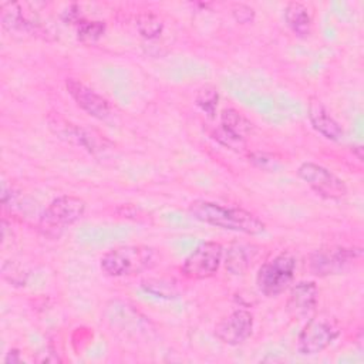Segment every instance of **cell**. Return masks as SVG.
<instances>
[{
	"instance_id": "obj_1",
	"label": "cell",
	"mask_w": 364,
	"mask_h": 364,
	"mask_svg": "<svg viewBox=\"0 0 364 364\" xmlns=\"http://www.w3.org/2000/svg\"><path fill=\"white\" fill-rule=\"evenodd\" d=\"M188 210L196 220L220 229L240 232L252 236L260 235L266 230L264 222H262L252 212L242 208L223 206L206 199H195L191 202Z\"/></svg>"
},
{
	"instance_id": "obj_2",
	"label": "cell",
	"mask_w": 364,
	"mask_h": 364,
	"mask_svg": "<svg viewBox=\"0 0 364 364\" xmlns=\"http://www.w3.org/2000/svg\"><path fill=\"white\" fill-rule=\"evenodd\" d=\"M161 255L152 246L127 245L118 246L102 255L100 269L109 277H128L154 269Z\"/></svg>"
},
{
	"instance_id": "obj_3",
	"label": "cell",
	"mask_w": 364,
	"mask_h": 364,
	"mask_svg": "<svg viewBox=\"0 0 364 364\" xmlns=\"http://www.w3.org/2000/svg\"><path fill=\"white\" fill-rule=\"evenodd\" d=\"M363 259L361 247L326 246L314 250L309 257V269L318 277L348 272Z\"/></svg>"
},
{
	"instance_id": "obj_4",
	"label": "cell",
	"mask_w": 364,
	"mask_h": 364,
	"mask_svg": "<svg viewBox=\"0 0 364 364\" xmlns=\"http://www.w3.org/2000/svg\"><path fill=\"white\" fill-rule=\"evenodd\" d=\"M296 257L289 252H282L264 262L256 274V284L266 297H276L283 293L294 277Z\"/></svg>"
},
{
	"instance_id": "obj_5",
	"label": "cell",
	"mask_w": 364,
	"mask_h": 364,
	"mask_svg": "<svg viewBox=\"0 0 364 364\" xmlns=\"http://www.w3.org/2000/svg\"><path fill=\"white\" fill-rule=\"evenodd\" d=\"M341 334L338 321L328 316L313 317L297 337L296 348L301 355H316L330 347Z\"/></svg>"
},
{
	"instance_id": "obj_6",
	"label": "cell",
	"mask_w": 364,
	"mask_h": 364,
	"mask_svg": "<svg viewBox=\"0 0 364 364\" xmlns=\"http://www.w3.org/2000/svg\"><path fill=\"white\" fill-rule=\"evenodd\" d=\"M87 209L84 199L61 195L51 200L40 218V228L47 235H58L64 228L78 222Z\"/></svg>"
},
{
	"instance_id": "obj_7",
	"label": "cell",
	"mask_w": 364,
	"mask_h": 364,
	"mask_svg": "<svg viewBox=\"0 0 364 364\" xmlns=\"http://www.w3.org/2000/svg\"><path fill=\"white\" fill-rule=\"evenodd\" d=\"M223 252L222 245L218 242H202L185 257L181 273L191 280L209 279L218 273Z\"/></svg>"
},
{
	"instance_id": "obj_8",
	"label": "cell",
	"mask_w": 364,
	"mask_h": 364,
	"mask_svg": "<svg viewBox=\"0 0 364 364\" xmlns=\"http://www.w3.org/2000/svg\"><path fill=\"white\" fill-rule=\"evenodd\" d=\"M297 175L321 198L341 199L347 195L344 181L323 165L303 162L297 169Z\"/></svg>"
},
{
	"instance_id": "obj_9",
	"label": "cell",
	"mask_w": 364,
	"mask_h": 364,
	"mask_svg": "<svg viewBox=\"0 0 364 364\" xmlns=\"http://www.w3.org/2000/svg\"><path fill=\"white\" fill-rule=\"evenodd\" d=\"M253 316L250 311L237 309L219 320L215 326V337L228 346H239L246 341L253 331Z\"/></svg>"
},
{
	"instance_id": "obj_10",
	"label": "cell",
	"mask_w": 364,
	"mask_h": 364,
	"mask_svg": "<svg viewBox=\"0 0 364 364\" xmlns=\"http://www.w3.org/2000/svg\"><path fill=\"white\" fill-rule=\"evenodd\" d=\"M65 88L75 104L97 119H107L111 114L109 102L97 91L75 78L65 80Z\"/></svg>"
},
{
	"instance_id": "obj_11",
	"label": "cell",
	"mask_w": 364,
	"mask_h": 364,
	"mask_svg": "<svg viewBox=\"0 0 364 364\" xmlns=\"http://www.w3.org/2000/svg\"><path fill=\"white\" fill-rule=\"evenodd\" d=\"M318 290L314 282H299L296 283L287 299V311L294 317L309 316L317 306Z\"/></svg>"
},
{
	"instance_id": "obj_12",
	"label": "cell",
	"mask_w": 364,
	"mask_h": 364,
	"mask_svg": "<svg viewBox=\"0 0 364 364\" xmlns=\"http://www.w3.org/2000/svg\"><path fill=\"white\" fill-rule=\"evenodd\" d=\"M307 117L311 124V127L321 134L324 138L330 141H340L344 131L341 125L336 121V118L328 112V109L324 107V104L316 98L311 97L309 102Z\"/></svg>"
},
{
	"instance_id": "obj_13",
	"label": "cell",
	"mask_w": 364,
	"mask_h": 364,
	"mask_svg": "<svg viewBox=\"0 0 364 364\" xmlns=\"http://www.w3.org/2000/svg\"><path fill=\"white\" fill-rule=\"evenodd\" d=\"M225 253V252H223ZM257 255V247L255 245L235 243L225 253V267L229 273L235 276L245 274L250 267L252 262Z\"/></svg>"
},
{
	"instance_id": "obj_14",
	"label": "cell",
	"mask_w": 364,
	"mask_h": 364,
	"mask_svg": "<svg viewBox=\"0 0 364 364\" xmlns=\"http://www.w3.org/2000/svg\"><path fill=\"white\" fill-rule=\"evenodd\" d=\"M48 124H50V128L54 131L55 135H58L60 138L68 141V142H73V144H77V145H81L87 149H92L94 144H92V139L90 138L91 135L87 134L84 129H81L80 127L74 125V124H70L67 122L64 118H61L58 114H54V115H50L48 117Z\"/></svg>"
},
{
	"instance_id": "obj_15",
	"label": "cell",
	"mask_w": 364,
	"mask_h": 364,
	"mask_svg": "<svg viewBox=\"0 0 364 364\" xmlns=\"http://www.w3.org/2000/svg\"><path fill=\"white\" fill-rule=\"evenodd\" d=\"M1 21L7 30L13 31H37L40 28V23L33 21L21 9L18 3H6L1 4Z\"/></svg>"
},
{
	"instance_id": "obj_16",
	"label": "cell",
	"mask_w": 364,
	"mask_h": 364,
	"mask_svg": "<svg viewBox=\"0 0 364 364\" xmlns=\"http://www.w3.org/2000/svg\"><path fill=\"white\" fill-rule=\"evenodd\" d=\"M284 20L290 30L299 37H306L311 31V14L303 3L290 1L284 9Z\"/></svg>"
},
{
	"instance_id": "obj_17",
	"label": "cell",
	"mask_w": 364,
	"mask_h": 364,
	"mask_svg": "<svg viewBox=\"0 0 364 364\" xmlns=\"http://www.w3.org/2000/svg\"><path fill=\"white\" fill-rule=\"evenodd\" d=\"M220 125L232 134L245 138L253 129V124L237 109L225 108L220 114Z\"/></svg>"
},
{
	"instance_id": "obj_18",
	"label": "cell",
	"mask_w": 364,
	"mask_h": 364,
	"mask_svg": "<svg viewBox=\"0 0 364 364\" xmlns=\"http://www.w3.org/2000/svg\"><path fill=\"white\" fill-rule=\"evenodd\" d=\"M135 26L138 33L148 40L156 38L164 31V21L162 18L152 13V11H142L135 18Z\"/></svg>"
},
{
	"instance_id": "obj_19",
	"label": "cell",
	"mask_w": 364,
	"mask_h": 364,
	"mask_svg": "<svg viewBox=\"0 0 364 364\" xmlns=\"http://www.w3.org/2000/svg\"><path fill=\"white\" fill-rule=\"evenodd\" d=\"M218 101H219V92H218L216 87H213V85L200 87L195 95V104L209 118L215 117L216 108H218Z\"/></svg>"
},
{
	"instance_id": "obj_20",
	"label": "cell",
	"mask_w": 364,
	"mask_h": 364,
	"mask_svg": "<svg viewBox=\"0 0 364 364\" xmlns=\"http://www.w3.org/2000/svg\"><path fill=\"white\" fill-rule=\"evenodd\" d=\"M105 31V23L100 20H81L77 24V34L81 41H97Z\"/></svg>"
},
{
	"instance_id": "obj_21",
	"label": "cell",
	"mask_w": 364,
	"mask_h": 364,
	"mask_svg": "<svg viewBox=\"0 0 364 364\" xmlns=\"http://www.w3.org/2000/svg\"><path fill=\"white\" fill-rule=\"evenodd\" d=\"M212 138L216 139L219 144H222L226 148H230L233 151H242L245 148V138L237 136L232 134L230 131L225 129L222 125H219L212 134Z\"/></svg>"
},
{
	"instance_id": "obj_22",
	"label": "cell",
	"mask_w": 364,
	"mask_h": 364,
	"mask_svg": "<svg viewBox=\"0 0 364 364\" xmlns=\"http://www.w3.org/2000/svg\"><path fill=\"white\" fill-rule=\"evenodd\" d=\"M1 274L13 286H24L27 282L26 272L14 262H4L1 267Z\"/></svg>"
},
{
	"instance_id": "obj_23",
	"label": "cell",
	"mask_w": 364,
	"mask_h": 364,
	"mask_svg": "<svg viewBox=\"0 0 364 364\" xmlns=\"http://www.w3.org/2000/svg\"><path fill=\"white\" fill-rule=\"evenodd\" d=\"M142 287L146 291L154 293L156 296H162V297H173L175 296L173 287L169 286V283H164V282H159V280H154V279L144 280Z\"/></svg>"
},
{
	"instance_id": "obj_24",
	"label": "cell",
	"mask_w": 364,
	"mask_h": 364,
	"mask_svg": "<svg viewBox=\"0 0 364 364\" xmlns=\"http://www.w3.org/2000/svg\"><path fill=\"white\" fill-rule=\"evenodd\" d=\"M255 10L243 3H236L232 6V16L240 24H249L255 20Z\"/></svg>"
},
{
	"instance_id": "obj_25",
	"label": "cell",
	"mask_w": 364,
	"mask_h": 364,
	"mask_svg": "<svg viewBox=\"0 0 364 364\" xmlns=\"http://www.w3.org/2000/svg\"><path fill=\"white\" fill-rule=\"evenodd\" d=\"M18 361H20V353L17 350H11L4 358V363H18Z\"/></svg>"
},
{
	"instance_id": "obj_26",
	"label": "cell",
	"mask_w": 364,
	"mask_h": 364,
	"mask_svg": "<svg viewBox=\"0 0 364 364\" xmlns=\"http://www.w3.org/2000/svg\"><path fill=\"white\" fill-rule=\"evenodd\" d=\"M353 149V152L357 155V159L358 161H363V146L361 145H354V146H351Z\"/></svg>"
}]
</instances>
